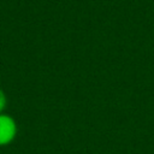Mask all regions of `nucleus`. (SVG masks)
Instances as JSON below:
<instances>
[{"mask_svg": "<svg viewBox=\"0 0 154 154\" xmlns=\"http://www.w3.org/2000/svg\"><path fill=\"white\" fill-rule=\"evenodd\" d=\"M5 103H6V99H5V95H4V93L0 90V112L4 109V107H5Z\"/></svg>", "mask_w": 154, "mask_h": 154, "instance_id": "obj_2", "label": "nucleus"}, {"mask_svg": "<svg viewBox=\"0 0 154 154\" xmlns=\"http://www.w3.org/2000/svg\"><path fill=\"white\" fill-rule=\"evenodd\" d=\"M16 136V123L8 117L0 114V146L10 143Z\"/></svg>", "mask_w": 154, "mask_h": 154, "instance_id": "obj_1", "label": "nucleus"}]
</instances>
